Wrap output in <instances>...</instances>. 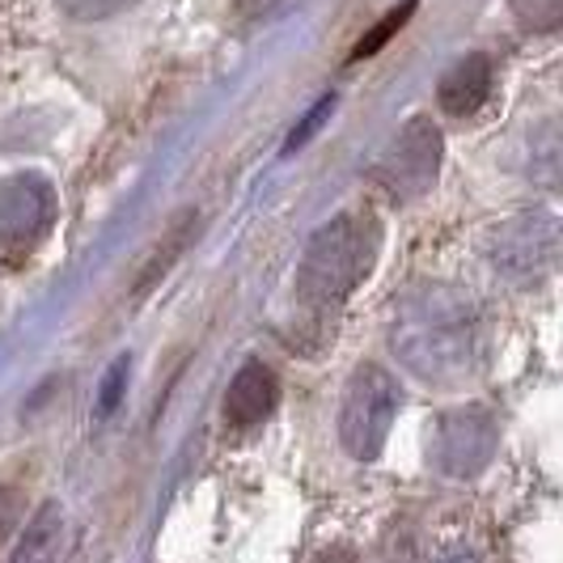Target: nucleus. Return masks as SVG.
I'll return each instance as SVG.
<instances>
[{
	"label": "nucleus",
	"instance_id": "2",
	"mask_svg": "<svg viewBox=\"0 0 563 563\" xmlns=\"http://www.w3.org/2000/svg\"><path fill=\"white\" fill-rule=\"evenodd\" d=\"M398 407H402V386L395 382V373H386L382 365L356 368L347 377L343 402H339V445H343V453H352L356 462L382 457Z\"/></svg>",
	"mask_w": 563,
	"mask_h": 563
},
{
	"label": "nucleus",
	"instance_id": "14",
	"mask_svg": "<svg viewBox=\"0 0 563 563\" xmlns=\"http://www.w3.org/2000/svg\"><path fill=\"white\" fill-rule=\"evenodd\" d=\"M59 4H64V13L93 22V18H111V13H119V9H128L132 0H59Z\"/></svg>",
	"mask_w": 563,
	"mask_h": 563
},
{
	"label": "nucleus",
	"instance_id": "5",
	"mask_svg": "<svg viewBox=\"0 0 563 563\" xmlns=\"http://www.w3.org/2000/svg\"><path fill=\"white\" fill-rule=\"evenodd\" d=\"M496 450V420L483 407H466L457 416H445L441 437H437V462L453 475H475L487 466Z\"/></svg>",
	"mask_w": 563,
	"mask_h": 563
},
{
	"label": "nucleus",
	"instance_id": "3",
	"mask_svg": "<svg viewBox=\"0 0 563 563\" xmlns=\"http://www.w3.org/2000/svg\"><path fill=\"white\" fill-rule=\"evenodd\" d=\"M441 169V136L428 119H411L407 128H398V136L386 144L382 162H377V183L398 199L423 196L437 183Z\"/></svg>",
	"mask_w": 563,
	"mask_h": 563
},
{
	"label": "nucleus",
	"instance_id": "9",
	"mask_svg": "<svg viewBox=\"0 0 563 563\" xmlns=\"http://www.w3.org/2000/svg\"><path fill=\"white\" fill-rule=\"evenodd\" d=\"M196 229H199V217L196 212H183L178 221H174V229H169L166 238H162V246L153 251V258L144 263V272H141V284H136V292H148L153 284L166 276L169 267L178 263V254L191 246V238H196Z\"/></svg>",
	"mask_w": 563,
	"mask_h": 563
},
{
	"label": "nucleus",
	"instance_id": "7",
	"mask_svg": "<svg viewBox=\"0 0 563 563\" xmlns=\"http://www.w3.org/2000/svg\"><path fill=\"white\" fill-rule=\"evenodd\" d=\"M492 98V59L466 56L457 59L437 85V102L445 114H475Z\"/></svg>",
	"mask_w": 563,
	"mask_h": 563
},
{
	"label": "nucleus",
	"instance_id": "11",
	"mask_svg": "<svg viewBox=\"0 0 563 563\" xmlns=\"http://www.w3.org/2000/svg\"><path fill=\"white\" fill-rule=\"evenodd\" d=\"M517 22L534 34H551L563 30V0H512Z\"/></svg>",
	"mask_w": 563,
	"mask_h": 563
},
{
	"label": "nucleus",
	"instance_id": "6",
	"mask_svg": "<svg viewBox=\"0 0 563 563\" xmlns=\"http://www.w3.org/2000/svg\"><path fill=\"white\" fill-rule=\"evenodd\" d=\"M276 402H280V386H276V373L267 365H251L238 368V377L229 382V395H225V416L229 423H258L267 420L272 411H276Z\"/></svg>",
	"mask_w": 563,
	"mask_h": 563
},
{
	"label": "nucleus",
	"instance_id": "12",
	"mask_svg": "<svg viewBox=\"0 0 563 563\" xmlns=\"http://www.w3.org/2000/svg\"><path fill=\"white\" fill-rule=\"evenodd\" d=\"M128 373H132V356H119L107 373V382H102V395H98V407H93V416L98 420H111L114 407H119V398H123V386H128Z\"/></svg>",
	"mask_w": 563,
	"mask_h": 563
},
{
	"label": "nucleus",
	"instance_id": "15",
	"mask_svg": "<svg viewBox=\"0 0 563 563\" xmlns=\"http://www.w3.org/2000/svg\"><path fill=\"white\" fill-rule=\"evenodd\" d=\"M318 563H361L356 560V551H347V547H331V551H322Z\"/></svg>",
	"mask_w": 563,
	"mask_h": 563
},
{
	"label": "nucleus",
	"instance_id": "4",
	"mask_svg": "<svg viewBox=\"0 0 563 563\" xmlns=\"http://www.w3.org/2000/svg\"><path fill=\"white\" fill-rule=\"evenodd\" d=\"M563 251V225L551 217H521L508 229H500L496 238V267L505 272L508 280H538L551 272V263Z\"/></svg>",
	"mask_w": 563,
	"mask_h": 563
},
{
	"label": "nucleus",
	"instance_id": "8",
	"mask_svg": "<svg viewBox=\"0 0 563 563\" xmlns=\"http://www.w3.org/2000/svg\"><path fill=\"white\" fill-rule=\"evenodd\" d=\"M59 547H64V505L59 500H43L30 512L26 530L18 538L9 563H56Z\"/></svg>",
	"mask_w": 563,
	"mask_h": 563
},
{
	"label": "nucleus",
	"instance_id": "13",
	"mask_svg": "<svg viewBox=\"0 0 563 563\" xmlns=\"http://www.w3.org/2000/svg\"><path fill=\"white\" fill-rule=\"evenodd\" d=\"M331 111H335V98H322V102H318V107H313V111L306 114L297 128H292V136H288V144H284V153H297V148H301V144L310 141L313 132L327 123V114H331Z\"/></svg>",
	"mask_w": 563,
	"mask_h": 563
},
{
	"label": "nucleus",
	"instance_id": "1",
	"mask_svg": "<svg viewBox=\"0 0 563 563\" xmlns=\"http://www.w3.org/2000/svg\"><path fill=\"white\" fill-rule=\"evenodd\" d=\"M377 263V225L361 212H343L313 233L297 272V292L310 310H339Z\"/></svg>",
	"mask_w": 563,
	"mask_h": 563
},
{
	"label": "nucleus",
	"instance_id": "10",
	"mask_svg": "<svg viewBox=\"0 0 563 563\" xmlns=\"http://www.w3.org/2000/svg\"><path fill=\"white\" fill-rule=\"evenodd\" d=\"M411 13H416V0H402L398 9H390V13H386V18H382V22H377V26L368 30L365 38H361V43H356V52H352V59L377 56V52H382V47H386V43L395 38L398 30H402L407 22H411Z\"/></svg>",
	"mask_w": 563,
	"mask_h": 563
}]
</instances>
